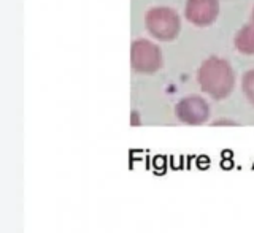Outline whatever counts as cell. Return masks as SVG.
<instances>
[{"label":"cell","instance_id":"cell-1","mask_svg":"<svg viewBox=\"0 0 254 233\" xmlns=\"http://www.w3.org/2000/svg\"><path fill=\"white\" fill-rule=\"evenodd\" d=\"M197 83L215 100L227 98L235 87V73L230 63L221 58H210L197 72Z\"/></svg>","mask_w":254,"mask_h":233},{"label":"cell","instance_id":"cell-2","mask_svg":"<svg viewBox=\"0 0 254 233\" xmlns=\"http://www.w3.org/2000/svg\"><path fill=\"white\" fill-rule=\"evenodd\" d=\"M146 30L156 40L172 41L178 37L181 21L178 13L168 6H154L145 16Z\"/></svg>","mask_w":254,"mask_h":233},{"label":"cell","instance_id":"cell-3","mask_svg":"<svg viewBox=\"0 0 254 233\" xmlns=\"http://www.w3.org/2000/svg\"><path fill=\"white\" fill-rule=\"evenodd\" d=\"M130 63L138 73H154L162 67V53L158 45L148 40H135L130 46Z\"/></svg>","mask_w":254,"mask_h":233},{"label":"cell","instance_id":"cell-4","mask_svg":"<svg viewBox=\"0 0 254 233\" xmlns=\"http://www.w3.org/2000/svg\"><path fill=\"white\" fill-rule=\"evenodd\" d=\"M175 116L181 124L202 125L210 119V105L200 95H188L176 103Z\"/></svg>","mask_w":254,"mask_h":233},{"label":"cell","instance_id":"cell-5","mask_svg":"<svg viewBox=\"0 0 254 233\" xmlns=\"http://www.w3.org/2000/svg\"><path fill=\"white\" fill-rule=\"evenodd\" d=\"M185 15L190 24L207 27L213 24L220 15V2L218 0H188Z\"/></svg>","mask_w":254,"mask_h":233},{"label":"cell","instance_id":"cell-6","mask_svg":"<svg viewBox=\"0 0 254 233\" xmlns=\"http://www.w3.org/2000/svg\"><path fill=\"white\" fill-rule=\"evenodd\" d=\"M235 48L242 54L253 56L254 54V24L245 26L235 35Z\"/></svg>","mask_w":254,"mask_h":233},{"label":"cell","instance_id":"cell-7","mask_svg":"<svg viewBox=\"0 0 254 233\" xmlns=\"http://www.w3.org/2000/svg\"><path fill=\"white\" fill-rule=\"evenodd\" d=\"M242 89H243L246 100L254 107V70H250V72H246L243 75Z\"/></svg>","mask_w":254,"mask_h":233},{"label":"cell","instance_id":"cell-8","mask_svg":"<svg viewBox=\"0 0 254 233\" xmlns=\"http://www.w3.org/2000/svg\"><path fill=\"white\" fill-rule=\"evenodd\" d=\"M211 125H238L235 121H230V119H218V121L211 122Z\"/></svg>","mask_w":254,"mask_h":233},{"label":"cell","instance_id":"cell-9","mask_svg":"<svg viewBox=\"0 0 254 233\" xmlns=\"http://www.w3.org/2000/svg\"><path fill=\"white\" fill-rule=\"evenodd\" d=\"M251 21H253V24H254V8H253V15H251Z\"/></svg>","mask_w":254,"mask_h":233}]
</instances>
